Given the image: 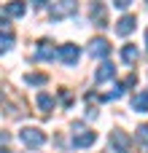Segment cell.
<instances>
[{
    "instance_id": "6da1fadb",
    "label": "cell",
    "mask_w": 148,
    "mask_h": 153,
    "mask_svg": "<svg viewBox=\"0 0 148 153\" xmlns=\"http://www.w3.org/2000/svg\"><path fill=\"white\" fill-rule=\"evenodd\" d=\"M97 140V132L86 129L84 124H73V145L75 148H92Z\"/></svg>"
},
{
    "instance_id": "7a4b0ae2",
    "label": "cell",
    "mask_w": 148,
    "mask_h": 153,
    "mask_svg": "<svg viewBox=\"0 0 148 153\" xmlns=\"http://www.w3.org/2000/svg\"><path fill=\"white\" fill-rule=\"evenodd\" d=\"M19 137H22V143H24L27 148H40V145L46 143V134H43L38 126H27V129H22Z\"/></svg>"
},
{
    "instance_id": "3957f363",
    "label": "cell",
    "mask_w": 148,
    "mask_h": 153,
    "mask_svg": "<svg viewBox=\"0 0 148 153\" xmlns=\"http://www.w3.org/2000/svg\"><path fill=\"white\" fill-rule=\"evenodd\" d=\"M78 11V3L75 0H59V3H54V8H51V19H67V16H73Z\"/></svg>"
},
{
    "instance_id": "277c9868",
    "label": "cell",
    "mask_w": 148,
    "mask_h": 153,
    "mask_svg": "<svg viewBox=\"0 0 148 153\" xmlns=\"http://www.w3.org/2000/svg\"><path fill=\"white\" fill-rule=\"evenodd\" d=\"M105 153H129V137L124 134V132H111V145H108V151Z\"/></svg>"
},
{
    "instance_id": "5b68a950",
    "label": "cell",
    "mask_w": 148,
    "mask_h": 153,
    "mask_svg": "<svg viewBox=\"0 0 148 153\" xmlns=\"http://www.w3.org/2000/svg\"><path fill=\"white\" fill-rule=\"evenodd\" d=\"M59 51L54 48V43L49 40V38H40L38 40V48H35V59H40V62H49V59H54Z\"/></svg>"
},
{
    "instance_id": "8992f818",
    "label": "cell",
    "mask_w": 148,
    "mask_h": 153,
    "mask_svg": "<svg viewBox=\"0 0 148 153\" xmlns=\"http://www.w3.org/2000/svg\"><path fill=\"white\" fill-rule=\"evenodd\" d=\"M78 56H81V48H78L75 43H65V46H59V59H62L67 67H73V65L78 62Z\"/></svg>"
},
{
    "instance_id": "52a82bcc",
    "label": "cell",
    "mask_w": 148,
    "mask_h": 153,
    "mask_svg": "<svg viewBox=\"0 0 148 153\" xmlns=\"http://www.w3.org/2000/svg\"><path fill=\"white\" fill-rule=\"evenodd\" d=\"M89 54H92L94 59H105V56L111 54V43H108L105 38H94V40L89 43Z\"/></svg>"
},
{
    "instance_id": "ba28073f",
    "label": "cell",
    "mask_w": 148,
    "mask_h": 153,
    "mask_svg": "<svg viewBox=\"0 0 148 153\" xmlns=\"http://www.w3.org/2000/svg\"><path fill=\"white\" fill-rule=\"evenodd\" d=\"M135 24H138V19H135L132 13H127V16H121V19H119L116 32H119L121 38H127V35H132V32H135Z\"/></svg>"
},
{
    "instance_id": "9c48e42d",
    "label": "cell",
    "mask_w": 148,
    "mask_h": 153,
    "mask_svg": "<svg viewBox=\"0 0 148 153\" xmlns=\"http://www.w3.org/2000/svg\"><path fill=\"white\" fill-rule=\"evenodd\" d=\"M116 75V65H111V62H102L97 70H94V83H105V81H111Z\"/></svg>"
},
{
    "instance_id": "30bf717a",
    "label": "cell",
    "mask_w": 148,
    "mask_h": 153,
    "mask_svg": "<svg viewBox=\"0 0 148 153\" xmlns=\"http://www.w3.org/2000/svg\"><path fill=\"white\" fill-rule=\"evenodd\" d=\"M5 16H13V19H19V16H24L27 13V5L22 3V0H11L8 5H5V11H3Z\"/></svg>"
},
{
    "instance_id": "8fae6325",
    "label": "cell",
    "mask_w": 148,
    "mask_h": 153,
    "mask_svg": "<svg viewBox=\"0 0 148 153\" xmlns=\"http://www.w3.org/2000/svg\"><path fill=\"white\" fill-rule=\"evenodd\" d=\"M35 102H38V108H40V113H51V110H54V97H51L49 91H38V97H35Z\"/></svg>"
},
{
    "instance_id": "7c38bea8",
    "label": "cell",
    "mask_w": 148,
    "mask_h": 153,
    "mask_svg": "<svg viewBox=\"0 0 148 153\" xmlns=\"http://www.w3.org/2000/svg\"><path fill=\"white\" fill-rule=\"evenodd\" d=\"M138 56H140V48H138L135 43H127V46L121 48V59H124L127 65H135V62H138Z\"/></svg>"
},
{
    "instance_id": "4fadbf2b",
    "label": "cell",
    "mask_w": 148,
    "mask_h": 153,
    "mask_svg": "<svg viewBox=\"0 0 148 153\" xmlns=\"http://www.w3.org/2000/svg\"><path fill=\"white\" fill-rule=\"evenodd\" d=\"M132 110L148 113V91H138V94L132 97Z\"/></svg>"
},
{
    "instance_id": "5bb4252c",
    "label": "cell",
    "mask_w": 148,
    "mask_h": 153,
    "mask_svg": "<svg viewBox=\"0 0 148 153\" xmlns=\"http://www.w3.org/2000/svg\"><path fill=\"white\" fill-rule=\"evenodd\" d=\"M92 22H94L97 27H105V24H108V19H105V8H102V3H94V5H92Z\"/></svg>"
},
{
    "instance_id": "9a60e30c",
    "label": "cell",
    "mask_w": 148,
    "mask_h": 153,
    "mask_svg": "<svg viewBox=\"0 0 148 153\" xmlns=\"http://www.w3.org/2000/svg\"><path fill=\"white\" fill-rule=\"evenodd\" d=\"M138 148H140V153H148V124H143V126H138Z\"/></svg>"
},
{
    "instance_id": "2e32d148",
    "label": "cell",
    "mask_w": 148,
    "mask_h": 153,
    "mask_svg": "<svg viewBox=\"0 0 148 153\" xmlns=\"http://www.w3.org/2000/svg\"><path fill=\"white\" fill-rule=\"evenodd\" d=\"M24 81H27L30 86H43V83H46L49 78H46L43 73H27V75H24Z\"/></svg>"
},
{
    "instance_id": "e0dca14e",
    "label": "cell",
    "mask_w": 148,
    "mask_h": 153,
    "mask_svg": "<svg viewBox=\"0 0 148 153\" xmlns=\"http://www.w3.org/2000/svg\"><path fill=\"white\" fill-rule=\"evenodd\" d=\"M11 46H13V35H11L8 30H3V40H0V51L5 54V51H11Z\"/></svg>"
},
{
    "instance_id": "ac0fdd59",
    "label": "cell",
    "mask_w": 148,
    "mask_h": 153,
    "mask_svg": "<svg viewBox=\"0 0 148 153\" xmlns=\"http://www.w3.org/2000/svg\"><path fill=\"white\" fill-rule=\"evenodd\" d=\"M113 5L124 11V8H129V5H132V0H113Z\"/></svg>"
},
{
    "instance_id": "d6986e66",
    "label": "cell",
    "mask_w": 148,
    "mask_h": 153,
    "mask_svg": "<svg viewBox=\"0 0 148 153\" xmlns=\"http://www.w3.org/2000/svg\"><path fill=\"white\" fill-rule=\"evenodd\" d=\"M135 81H138V78H135V75H127V78H124V81H121V83H124V86H135Z\"/></svg>"
},
{
    "instance_id": "ffe728a7",
    "label": "cell",
    "mask_w": 148,
    "mask_h": 153,
    "mask_svg": "<svg viewBox=\"0 0 148 153\" xmlns=\"http://www.w3.org/2000/svg\"><path fill=\"white\" fill-rule=\"evenodd\" d=\"M146 48H148V30H146Z\"/></svg>"
},
{
    "instance_id": "44dd1931",
    "label": "cell",
    "mask_w": 148,
    "mask_h": 153,
    "mask_svg": "<svg viewBox=\"0 0 148 153\" xmlns=\"http://www.w3.org/2000/svg\"><path fill=\"white\" fill-rule=\"evenodd\" d=\"M32 3H46V0H32Z\"/></svg>"
},
{
    "instance_id": "7402d4cb",
    "label": "cell",
    "mask_w": 148,
    "mask_h": 153,
    "mask_svg": "<svg viewBox=\"0 0 148 153\" xmlns=\"http://www.w3.org/2000/svg\"><path fill=\"white\" fill-rule=\"evenodd\" d=\"M3 153H13V151H8V148H5V151H3Z\"/></svg>"
},
{
    "instance_id": "603a6c76",
    "label": "cell",
    "mask_w": 148,
    "mask_h": 153,
    "mask_svg": "<svg viewBox=\"0 0 148 153\" xmlns=\"http://www.w3.org/2000/svg\"><path fill=\"white\" fill-rule=\"evenodd\" d=\"M146 3H148V0H146Z\"/></svg>"
}]
</instances>
